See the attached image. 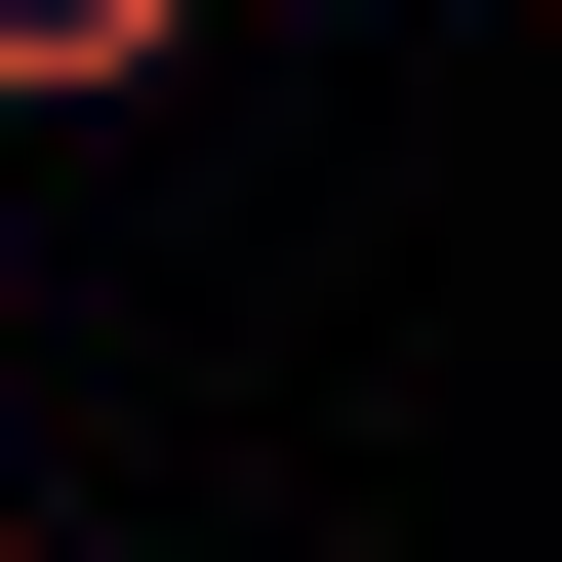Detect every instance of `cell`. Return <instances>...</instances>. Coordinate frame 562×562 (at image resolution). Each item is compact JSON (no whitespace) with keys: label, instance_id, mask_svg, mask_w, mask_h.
I'll list each match as a JSON object with an SVG mask.
<instances>
[{"label":"cell","instance_id":"1","mask_svg":"<svg viewBox=\"0 0 562 562\" xmlns=\"http://www.w3.org/2000/svg\"><path fill=\"white\" fill-rule=\"evenodd\" d=\"M161 41H201V0H0V121H121Z\"/></svg>","mask_w":562,"mask_h":562}]
</instances>
